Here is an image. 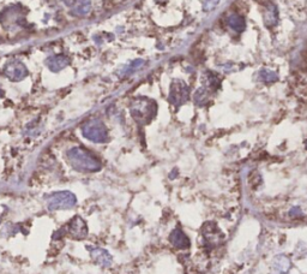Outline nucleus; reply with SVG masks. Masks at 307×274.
<instances>
[{
	"instance_id": "obj_1",
	"label": "nucleus",
	"mask_w": 307,
	"mask_h": 274,
	"mask_svg": "<svg viewBox=\"0 0 307 274\" xmlns=\"http://www.w3.org/2000/svg\"><path fill=\"white\" fill-rule=\"evenodd\" d=\"M67 160L74 170L81 172H96L101 169V161L98 156L83 147H73L66 153Z\"/></svg>"
},
{
	"instance_id": "obj_2",
	"label": "nucleus",
	"mask_w": 307,
	"mask_h": 274,
	"mask_svg": "<svg viewBox=\"0 0 307 274\" xmlns=\"http://www.w3.org/2000/svg\"><path fill=\"white\" fill-rule=\"evenodd\" d=\"M156 104L155 101L150 100L148 98H136L130 105V112L132 118L139 124H149L156 115Z\"/></svg>"
},
{
	"instance_id": "obj_3",
	"label": "nucleus",
	"mask_w": 307,
	"mask_h": 274,
	"mask_svg": "<svg viewBox=\"0 0 307 274\" xmlns=\"http://www.w3.org/2000/svg\"><path fill=\"white\" fill-rule=\"evenodd\" d=\"M82 135L94 143H105L108 141V130L99 119H90L82 125Z\"/></svg>"
},
{
	"instance_id": "obj_4",
	"label": "nucleus",
	"mask_w": 307,
	"mask_h": 274,
	"mask_svg": "<svg viewBox=\"0 0 307 274\" xmlns=\"http://www.w3.org/2000/svg\"><path fill=\"white\" fill-rule=\"evenodd\" d=\"M47 206L51 211H60V209H70L77 204V198L71 191H56L47 196Z\"/></svg>"
},
{
	"instance_id": "obj_5",
	"label": "nucleus",
	"mask_w": 307,
	"mask_h": 274,
	"mask_svg": "<svg viewBox=\"0 0 307 274\" xmlns=\"http://www.w3.org/2000/svg\"><path fill=\"white\" fill-rule=\"evenodd\" d=\"M190 98V89L181 80H174L169 88V101L177 107L184 105Z\"/></svg>"
},
{
	"instance_id": "obj_6",
	"label": "nucleus",
	"mask_w": 307,
	"mask_h": 274,
	"mask_svg": "<svg viewBox=\"0 0 307 274\" xmlns=\"http://www.w3.org/2000/svg\"><path fill=\"white\" fill-rule=\"evenodd\" d=\"M4 74L10 81L20 82L27 77L28 69L20 60H11L5 65Z\"/></svg>"
},
{
	"instance_id": "obj_7",
	"label": "nucleus",
	"mask_w": 307,
	"mask_h": 274,
	"mask_svg": "<svg viewBox=\"0 0 307 274\" xmlns=\"http://www.w3.org/2000/svg\"><path fill=\"white\" fill-rule=\"evenodd\" d=\"M63 2L70 9V12L74 16H87L91 10L90 0H63Z\"/></svg>"
},
{
	"instance_id": "obj_8",
	"label": "nucleus",
	"mask_w": 307,
	"mask_h": 274,
	"mask_svg": "<svg viewBox=\"0 0 307 274\" xmlns=\"http://www.w3.org/2000/svg\"><path fill=\"white\" fill-rule=\"evenodd\" d=\"M87 249L90 252V256L91 259L94 260V261L98 263L99 266H102V267H110L113 262V259L112 256L108 251L106 250V249L103 248H100V247H90V245H88Z\"/></svg>"
},
{
	"instance_id": "obj_9",
	"label": "nucleus",
	"mask_w": 307,
	"mask_h": 274,
	"mask_svg": "<svg viewBox=\"0 0 307 274\" xmlns=\"http://www.w3.org/2000/svg\"><path fill=\"white\" fill-rule=\"evenodd\" d=\"M67 231H69L71 237L76 238V240H83V238L87 237L88 234L87 224H85L84 220L78 215H76L72 220H71Z\"/></svg>"
},
{
	"instance_id": "obj_10",
	"label": "nucleus",
	"mask_w": 307,
	"mask_h": 274,
	"mask_svg": "<svg viewBox=\"0 0 307 274\" xmlns=\"http://www.w3.org/2000/svg\"><path fill=\"white\" fill-rule=\"evenodd\" d=\"M69 63H70L69 58L64 54L52 56L46 60V65H47L48 69L53 71V72H59L60 70L65 69V67L69 65Z\"/></svg>"
},
{
	"instance_id": "obj_11",
	"label": "nucleus",
	"mask_w": 307,
	"mask_h": 274,
	"mask_svg": "<svg viewBox=\"0 0 307 274\" xmlns=\"http://www.w3.org/2000/svg\"><path fill=\"white\" fill-rule=\"evenodd\" d=\"M169 242L178 249H186L190 247V240L184 233V231L180 229L173 230V232L169 236Z\"/></svg>"
},
{
	"instance_id": "obj_12",
	"label": "nucleus",
	"mask_w": 307,
	"mask_h": 274,
	"mask_svg": "<svg viewBox=\"0 0 307 274\" xmlns=\"http://www.w3.org/2000/svg\"><path fill=\"white\" fill-rule=\"evenodd\" d=\"M278 21V12L275 5H269L265 9L264 12V22H265L266 27H274L277 24Z\"/></svg>"
},
{
	"instance_id": "obj_13",
	"label": "nucleus",
	"mask_w": 307,
	"mask_h": 274,
	"mask_svg": "<svg viewBox=\"0 0 307 274\" xmlns=\"http://www.w3.org/2000/svg\"><path fill=\"white\" fill-rule=\"evenodd\" d=\"M228 24H229L232 29L238 31V33L244 31L246 28L245 20L242 19L240 15H238V13H232V15L228 17Z\"/></svg>"
},
{
	"instance_id": "obj_14",
	"label": "nucleus",
	"mask_w": 307,
	"mask_h": 274,
	"mask_svg": "<svg viewBox=\"0 0 307 274\" xmlns=\"http://www.w3.org/2000/svg\"><path fill=\"white\" fill-rule=\"evenodd\" d=\"M209 98H210V90H209V89L205 88V87L199 88L198 90L195 93L196 105L204 106L206 102L209 101Z\"/></svg>"
},
{
	"instance_id": "obj_15",
	"label": "nucleus",
	"mask_w": 307,
	"mask_h": 274,
	"mask_svg": "<svg viewBox=\"0 0 307 274\" xmlns=\"http://www.w3.org/2000/svg\"><path fill=\"white\" fill-rule=\"evenodd\" d=\"M204 82H205V88H208L209 90H216V89H219L220 85H221L220 78L213 72H206L205 74Z\"/></svg>"
},
{
	"instance_id": "obj_16",
	"label": "nucleus",
	"mask_w": 307,
	"mask_h": 274,
	"mask_svg": "<svg viewBox=\"0 0 307 274\" xmlns=\"http://www.w3.org/2000/svg\"><path fill=\"white\" fill-rule=\"evenodd\" d=\"M259 78L262 82H265V83H274V82L278 81V75L273 70L263 69L259 72Z\"/></svg>"
},
{
	"instance_id": "obj_17",
	"label": "nucleus",
	"mask_w": 307,
	"mask_h": 274,
	"mask_svg": "<svg viewBox=\"0 0 307 274\" xmlns=\"http://www.w3.org/2000/svg\"><path fill=\"white\" fill-rule=\"evenodd\" d=\"M289 265H291V262H289V260L287 258H284V256H280V258H276L274 262V267L277 269L278 273H285L287 270L289 269Z\"/></svg>"
},
{
	"instance_id": "obj_18",
	"label": "nucleus",
	"mask_w": 307,
	"mask_h": 274,
	"mask_svg": "<svg viewBox=\"0 0 307 274\" xmlns=\"http://www.w3.org/2000/svg\"><path fill=\"white\" fill-rule=\"evenodd\" d=\"M220 0H204L203 2V9L204 11H210V10H214L219 4Z\"/></svg>"
},
{
	"instance_id": "obj_19",
	"label": "nucleus",
	"mask_w": 307,
	"mask_h": 274,
	"mask_svg": "<svg viewBox=\"0 0 307 274\" xmlns=\"http://www.w3.org/2000/svg\"><path fill=\"white\" fill-rule=\"evenodd\" d=\"M306 148H307V141H306Z\"/></svg>"
},
{
	"instance_id": "obj_20",
	"label": "nucleus",
	"mask_w": 307,
	"mask_h": 274,
	"mask_svg": "<svg viewBox=\"0 0 307 274\" xmlns=\"http://www.w3.org/2000/svg\"><path fill=\"white\" fill-rule=\"evenodd\" d=\"M0 223H2V218H0Z\"/></svg>"
},
{
	"instance_id": "obj_21",
	"label": "nucleus",
	"mask_w": 307,
	"mask_h": 274,
	"mask_svg": "<svg viewBox=\"0 0 307 274\" xmlns=\"http://www.w3.org/2000/svg\"><path fill=\"white\" fill-rule=\"evenodd\" d=\"M160 2H162V0H160Z\"/></svg>"
}]
</instances>
